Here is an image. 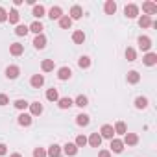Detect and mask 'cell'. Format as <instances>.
<instances>
[{
  "instance_id": "obj_1",
  "label": "cell",
  "mask_w": 157,
  "mask_h": 157,
  "mask_svg": "<svg viewBox=\"0 0 157 157\" xmlns=\"http://www.w3.org/2000/svg\"><path fill=\"white\" fill-rule=\"evenodd\" d=\"M142 11H144V15H148V17L155 15V13H157V2H153V0L144 2V4H142Z\"/></svg>"
},
{
  "instance_id": "obj_2",
  "label": "cell",
  "mask_w": 157,
  "mask_h": 157,
  "mask_svg": "<svg viewBox=\"0 0 157 157\" xmlns=\"http://www.w3.org/2000/svg\"><path fill=\"white\" fill-rule=\"evenodd\" d=\"M137 44H139V48H140L142 52H150V48H151V39H150L148 35H140V37L137 39Z\"/></svg>"
},
{
  "instance_id": "obj_3",
  "label": "cell",
  "mask_w": 157,
  "mask_h": 157,
  "mask_svg": "<svg viewBox=\"0 0 157 157\" xmlns=\"http://www.w3.org/2000/svg\"><path fill=\"white\" fill-rule=\"evenodd\" d=\"M100 137L102 139H115V129H113V126L111 124H104L102 128H100Z\"/></svg>"
},
{
  "instance_id": "obj_4",
  "label": "cell",
  "mask_w": 157,
  "mask_h": 157,
  "mask_svg": "<svg viewBox=\"0 0 157 157\" xmlns=\"http://www.w3.org/2000/svg\"><path fill=\"white\" fill-rule=\"evenodd\" d=\"M124 15H126L128 19H137V17H139V6H137V4H128V6L124 8Z\"/></svg>"
},
{
  "instance_id": "obj_5",
  "label": "cell",
  "mask_w": 157,
  "mask_h": 157,
  "mask_svg": "<svg viewBox=\"0 0 157 157\" xmlns=\"http://www.w3.org/2000/svg\"><path fill=\"white\" fill-rule=\"evenodd\" d=\"M68 17H70V21H78V19H82L83 17V8L82 6H72L70 8V13H68Z\"/></svg>"
},
{
  "instance_id": "obj_6",
  "label": "cell",
  "mask_w": 157,
  "mask_h": 157,
  "mask_svg": "<svg viewBox=\"0 0 157 157\" xmlns=\"http://www.w3.org/2000/svg\"><path fill=\"white\" fill-rule=\"evenodd\" d=\"M30 85H32L33 89H41V87L44 85V76H43V74H33L32 80H30Z\"/></svg>"
},
{
  "instance_id": "obj_7",
  "label": "cell",
  "mask_w": 157,
  "mask_h": 157,
  "mask_svg": "<svg viewBox=\"0 0 157 157\" xmlns=\"http://www.w3.org/2000/svg\"><path fill=\"white\" fill-rule=\"evenodd\" d=\"M17 122H19L21 126L28 128V126H32V122H33V117H32L30 113H21V115L17 117Z\"/></svg>"
},
{
  "instance_id": "obj_8",
  "label": "cell",
  "mask_w": 157,
  "mask_h": 157,
  "mask_svg": "<svg viewBox=\"0 0 157 157\" xmlns=\"http://www.w3.org/2000/svg\"><path fill=\"white\" fill-rule=\"evenodd\" d=\"M109 151H113V153H122L124 151V142H122V139H111V150Z\"/></svg>"
},
{
  "instance_id": "obj_9",
  "label": "cell",
  "mask_w": 157,
  "mask_h": 157,
  "mask_svg": "<svg viewBox=\"0 0 157 157\" xmlns=\"http://www.w3.org/2000/svg\"><path fill=\"white\" fill-rule=\"evenodd\" d=\"M61 155H63V148L59 144H56V142L46 150V157H61Z\"/></svg>"
},
{
  "instance_id": "obj_10",
  "label": "cell",
  "mask_w": 157,
  "mask_h": 157,
  "mask_svg": "<svg viewBox=\"0 0 157 157\" xmlns=\"http://www.w3.org/2000/svg\"><path fill=\"white\" fill-rule=\"evenodd\" d=\"M61 148H63V153H65V155H68V157H74V155L78 153V150H80L74 142H67V144H65V146H61Z\"/></svg>"
},
{
  "instance_id": "obj_11",
  "label": "cell",
  "mask_w": 157,
  "mask_h": 157,
  "mask_svg": "<svg viewBox=\"0 0 157 157\" xmlns=\"http://www.w3.org/2000/svg\"><path fill=\"white\" fill-rule=\"evenodd\" d=\"M142 63H144L146 67L157 65V54H155V52H146V56L142 57Z\"/></svg>"
},
{
  "instance_id": "obj_12",
  "label": "cell",
  "mask_w": 157,
  "mask_h": 157,
  "mask_svg": "<svg viewBox=\"0 0 157 157\" xmlns=\"http://www.w3.org/2000/svg\"><path fill=\"white\" fill-rule=\"evenodd\" d=\"M19 74H21V68L17 65H10L6 68V78L8 80H15V78H19Z\"/></svg>"
},
{
  "instance_id": "obj_13",
  "label": "cell",
  "mask_w": 157,
  "mask_h": 157,
  "mask_svg": "<svg viewBox=\"0 0 157 157\" xmlns=\"http://www.w3.org/2000/svg\"><path fill=\"white\" fill-rule=\"evenodd\" d=\"M28 107H30V115H32V117L43 115V104H41V102H32Z\"/></svg>"
},
{
  "instance_id": "obj_14",
  "label": "cell",
  "mask_w": 157,
  "mask_h": 157,
  "mask_svg": "<svg viewBox=\"0 0 157 157\" xmlns=\"http://www.w3.org/2000/svg\"><path fill=\"white\" fill-rule=\"evenodd\" d=\"M124 146L128 144V146H135V144H139V135L137 133H126L124 135Z\"/></svg>"
},
{
  "instance_id": "obj_15",
  "label": "cell",
  "mask_w": 157,
  "mask_h": 157,
  "mask_svg": "<svg viewBox=\"0 0 157 157\" xmlns=\"http://www.w3.org/2000/svg\"><path fill=\"white\" fill-rule=\"evenodd\" d=\"M126 80H128L129 85H137V83L140 82V74H139L137 70H129L128 76H126Z\"/></svg>"
},
{
  "instance_id": "obj_16",
  "label": "cell",
  "mask_w": 157,
  "mask_h": 157,
  "mask_svg": "<svg viewBox=\"0 0 157 157\" xmlns=\"http://www.w3.org/2000/svg\"><path fill=\"white\" fill-rule=\"evenodd\" d=\"M48 17H50L52 21H59V19L63 17V10H61L59 6H52L50 11H48Z\"/></svg>"
},
{
  "instance_id": "obj_17",
  "label": "cell",
  "mask_w": 157,
  "mask_h": 157,
  "mask_svg": "<svg viewBox=\"0 0 157 157\" xmlns=\"http://www.w3.org/2000/svg\"><path fill=\"white\" fill-rule=\"evenodd\" d=\"M57 105H59V109H70L74 105V100L70 96H63V98L57 100Z\"/></svg>"
},
{
  "instance_id": "obj_18",
  "label": "cell",
  "mask_w": 157,
  "mask_h": 157,
  "mask_svg": "<svg viewBox=\"0 0 157 157\" xmlns=\"http://www.w3.org/2000/svg\"><path fill=\"white\" fill-rule=\"evenodd\" d=\"M87 144H91L93 148H100V144H102V137H100V133L96 131V133H91V137L87 139Z\"/></svg>"
},
{
  "instance_id": "obj_19",
  "label": "cell",
  "mask_w": 157,
  "mask_h": 157,
  "mask_svg": "<svg viewBox=\"0 0 157 157\" xmlns=\"http://www.w3.org/2000/svg\"><path fill=\"white\" fill-rule=\"evenodd\" d=\"M70 76H72V70L68 68V67H61L59 70H57V78L61 82H65V80H70Z\"/></svg>"
},
{
  "instance_id": "obj_20",
  "label": "cell",
  "mask_w": 157,
  "mask_h": 157,
  "mask_svg": "<svg viewBox=\"0 0 157 157\" xmlns=\"http://www.w3.org/2000/svg\"><path fill=\"white\" fill-rule=\"evenodd\" d=\"M33 46H35L37 50H43V48L46 46V37H44V33L35 35V39H33Z\"/></svg>"
},
{
  "instance_id": "obj_21",
  "label": "cell",
  "mask_w": 157,
  "mask_h": 157,
  "mask_svg": "<svg viewBox=\"0 0 157 157\" xmlns=\"http://www.w3.org/2000/svg\"><path fill=\"white\" fill-rule=\"evenodd\" d=\"M24 52V44H21V43H11L10 44V54L11 56H21Z\"/></svg>"
},
{
  "instance_id": "obj_22",
  "label": "cell",
  "mask_w": 157,
  "mask_h": 157,
  "mask_svg": "<svg viewBox=\"0 0 157 157\" xmlns=\"http://www.w3.org/2000/svg\"><path fill=\"white\" fill-rule=\"evenodd\" d=\"M104 11L107 15H115L117 13V2H115V0H107V2L104 4Z\"/></svg>"
},
{
  "instance_id": "obj_23",
  "label": "cell",
  "mask_w": 157,
  "mask_h": 157,
  "mask_svg": "<svg viewBox=\"0 0 157 157\" xmlns=\"http://www.w3.org/2000/svg\"><path fill=\"white\" fill-rule=\"evenodd\" d=\"M72 41H74L76 44H83V43H85V33H83V30H76V32L72 33Z\"/></svg>"
},
{
  "instance_id": "obj_24",
  "label": "cell",
  "mask_w": 157,
  "mask_h": 157,
  "mask_svg": "<svg viewBox=\"0 0 157 157\" xmlns=\"http://www.w3.org/2000/svg\"><path fill=\"white\" fill-rule=\"evenodd\" d=\"M89 122H91V117L85 115V113H80V115L76 117V124L78 126H83L85 128V126H89Z\"/></svg>"
},
{
  "instance_id": "obj_25",
  "label": "cell",
  "mask_w": 157,
  "mask_h": 157,
  "mask_svg": "<svg viewBox=\"0 0 157 157\" xmlns=\"http://www.w3.org/2000/svg\"><path fill=\"white\" fill-rule=\"evenodd\" d=\"M28 30H30V32H33L35 35H39V33H43V30H44V28H43V22H41V21H33V22L28 26Z\"/></svg>"
},
{
  "instance_id": "obj_26",
  "label": "cell",
  "mask_w": 157,
  "mask_h": 157,
  "mask_svg": "<svg viewBox=\"0 0 157 157\" xmlns=\"http://www.w3.org/2000/svg\"><path fill=\"white\" fill-rule=\"evenodd\" d=\"M74 105H78V107H87L89 105V98L85 96V94H80V96H76V100H74Z\"/></svg>"
},
{
  "instance_id": "obj_27",
  "label": "cell",
  "mask_w": 157,
  "mask_h": 157,
  "mask_svg": "<svg viewBox=\"0 0 157 157\" xmlns=\"http://www.w3.org/2000/svg\"><path fill=\"white\" fill-rule=\"evenodd\" d=\"M113 129H115V135H126V133H128V128H126V124H124L122 120H118V122L113 126Z\"/></svg>"
},
{
  "instance_id": "obj_28",
  "label": "cell",
  "mask_w": 157,
  "mask_h": 157,
  "mask_svg": "<svg viewBox=\"0 0 157 157\" xmlns=\"http://www.w3.org/2000/svg\"><path fill=\"white\" fill-rule=\"evenodd\" d=\"M44 13H46V10H44V6H43V4H39V6L35 4V6H33V11H32V15H33L35 19H41V17H44Z\"/></svg>"
},
{
  "instance_id": "obj_29",
  "label": "cell",
  "mask_w": 157,
  "mask_h": 157,
  "mask_svg": "<svg viewBox=\"0 0 157 157\" xmlns=\"http://www.w3.org/2000/svg\"><path fill=\"white\" fill-rule=\"evenodd\" d=\"M54 67H56L54 59H43V63H41L43 72H52V70H54Z\"/></svg>"
},
{
  "instance_id": "obj_30",
  "label": "cell",
  "mask_w": 157,
  "mask_h": 157,
  "mask_svg": "<svg viewBox=\"0 0 157 157\" xmlns=\"http://www.w3.org/2000/svg\"><path fill=\"white\" fill-rule=\"evenodd\" d=\"M148 104H150V102H148L146 96H137V98H135V107H137V109H146Z\"/></svg>"
},
{
  "instance_id": "obj_31",
  "label": "cell",
  "mask_w": 157,
  "mask_h": 157,
  "mask_svg": "<svg viewBox=\"0 0 157 157\" xmlns=\"http://www.w3.org/2000/svg\"><path fill=\"white\" fill-rule=\"evenodd\" d=\"M19 19H21V15H19V11L13 8V10L8 13V21H10L11 24H19Z\"/></svg>"
},
{
  "instance_id": "obj_32",
  "label": "cell",
  "mask_w": 157,
  "mask_h": 157,
  "mask_svg": "<svg viewBox=\"0 0 157 157\" xmlns=\"http://www.w3.org/2000/svg\"><path fill=\"white\" fill-rule=\"evenodd\" d=\"M139 26H140V28H150V26H151V17L140 15V17H139Z\"/></svg>"
},
{
  "instance_id": "obj_33",
  "label": "cell",
  "mask_w": 157,
  "mask_h": 157,
  "mask_svg": "<svg viewBox=\"0 0 157 157\" xmlns=\"http://www.w3.org/2000/svg\"><path fill=\"white\" fill-rule=\"evenodd\" d=\"M59 26H61L63 30H70V26H72V21H70V17H68V15H63V17L59 19Z\"/></svg>"
},
{
  "instance_id": "obj_34",
  "label": "cell",
  "mask_w": 157,
  "mask_h": 157,
  "mask_svg": "<svg viewBox=\"0 0 157 157\" xmlns=\"http://www.w3.org/2000/svg\"><path fill=\"white\" fill-rule=\"evenodd\" d=\"M46 100H50V102H57L59 100V93H57V89H48L46 91Z\"/></svg>"
},
{
  "instance_id": "obj_35",
  "label": "cell",
  "mask_w": 157,
  "mask_h": 157,
  "mask_svg": "<svg viewBox=\"0 0 157 157\" xmlns=\"http://www.w3.org/2000/svg\"><path fill=\"white\" fill-rule=\"evenodd\" d=\"M78 67L80 68H89L91 67V57L89 56H82L80 59H78Z\"/></svg>"
},
{
  "instance_id": "obj_36",
  "label": "cell",
  "mask_w": 157,
  "mask_h": 157,
  "mask_svg": "<svg viewBox=\"0 0 157 157\" xmlns=\"http://www.w3.org/2000/svg\"><path fill=\"white\" fill-rule=\"evenodd\" d=\"M28 32H30V30H28V26H26V24H17V28H15V33H17L19 37H24Z\"/></svg>"
},
{
  "instance_id": "obj_37",
  "label": "cell",
  "mask_w": 157,
  "mask_h": 157,
  "mask_svg": "<svg viewBox=\"0 0 157 157\" xmlns=\"http://www.w3.org/2000/svg\"><path fill=\"white\" fill-rule=\"evenodd\" d=\"M126 59H128V61H135V59H137V50L131 48V46H128V48H126Z\"/></svg>"
},
{
  "instance_id": "obj_38",
  "label": "cell",
  "mask_w": 157,
  "mask_h": 157,
  "mask_svg": "<svg viewBox=\"0 0 157 157\" xmlns=\"http://www.w3.org/2000/svg\"><path fill=\"white\" fill-rule=\"evenodd\" d=\"M74 144H76L78 148L87 146V137H85V135H78V137H76V140H74Z\"/></svg>"
},
{
  "instance_id": "obj_39",
  "label": "cell",
  "mask_w": 157,
  "mask_h": 157,
  "mask_svg": "<svg viewBox=\"0 0 157 157\" xmlns=\"http://www.w3.org/2000/svg\"><path fill=\"white\" fill-rule=\"evenodd\" d=\"M13 105H15V107H17L19 111H24V109H26V107H28L30 104H28L26 100H22V98H19V100H15V102H13Z\"/></svg>"
},
{
  "instance_id": "obj_40",
  "label": "cell",
  "mask_w": 157,
  "mask_h": 157,
  "mask_svg": "<svg viewBox=\"0 0 157 157\" xmlns=\"http://www.w3.org/2000/svg\"><path fill=\"white\" fill-rule=\"evenodd\" d=\"M32 155L33 157H46V150L41 148V146H37V148H33V153Z\"/></svg>"
},
{
  "instance_id": "obj_41",
  "label": "cell",
  "mask_w": 157,
  "mask_h": 157,
  "mask_svg": "<svg viewBox=\"0 0 157 157\" xmlns=\"http://www.w3.org/2000/svg\"><path fill=\"white\" fill-rule=\"evenodd\" d=\"M6 21H8V11L0 6V22H6Z\"/></svg>"
},
{
  "instance_id": "obj_42",
  "label": "cell",
  "mask_w": 157,
  "mask_h": 157,
  "mask_svg": "<svg viewBox=\"0 0 157 157\" xmlns=\"http://www.w3.org/2000/svg\"><path fill=\"white\" fill-rule=\"evenodd\" d=\"M10 104V98H8V94H0V105H8Z\"/></svg>"
},
{
  "instance_id": "obj_43",
  "label": "cell",
  "mask_w": 157,
  "mask_h": 157,
  "mask_svg": "<svg viewBox=\"0 0 157 157\" xmlns=\"http://www.w3.org/2000/svg\"><path fill=\"white\" fill-rule=\"evenodd\" d=\"M6 153H8V146H6L4 142H0V157L6 155Z\"/></svg>"
},
{
  "instance_id": "obj_44",
  "label": "cell",
  "mask_w": 157,
  "mask_h": 157,
  "mask_svg": "<svg viewBox=\"0 0 157 157\" xmlns=\"http://www.w3.org/2000/svg\"><path fill=\"white\" fill-rule=\"evenodd\" d=\"M98 157H111V151L109 150H100L98 151Z\"/></svg>"
},
{
  "instance_id": "obj_45",
  "label": "cell",
  "mask_w": 157,
  "mask_h": 157,
  "mask_svg": "<svg viewBox=\"0 0 157 157\" xmlns=\"http://www.w3.org/2000/svg\"><path fill=\"white\" fill-rule=\"evenodd\" d=\"M10 157H22V155H21V153H11Z\"/></svg>"
}]
</instances>
